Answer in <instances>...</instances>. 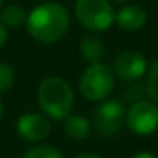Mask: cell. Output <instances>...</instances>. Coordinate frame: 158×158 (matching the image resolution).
Returning a JSON list of instances; mask_svg holds the SVG:
<instances>
[{
	"label": "cell",
	"instance_id": "cell-1",
	"mask_svg": "<svg viewBox=\"0 0 158 158\" xmlns=\"http://www.w3.org/2000/svg\"><path fill=\"white\" fill-rule=\"evenodd\" d=\"M26 27L32 39L41 44H51L66 34L70 27V12L60 2H43L27 14Z\"/></svg>",
	"mask_w": 158,
	"mask_h": 158
},
{
	"label": "cell",
	"instance_id": "cell-2",
	"mask_svg": "<svg viewBox=\"0 0 158 158\" xmlns=\"http://www.w3.org/2000/svg\"><path fill=\"white\" fill-rule=\"evenodd\" d=\"M73 90L66 80L60 77H48L38 89V104L44 116L61 121L70 116L73 109Z\"/></svg>",
	"mask_w": 158,
	"mask_h": 158
},
{
	"label": "cell",
	"instance_id": "cell-3",
	"mask_svg": "<svg viewBox=\"0 0 158 158\" xmlns=\"http://www.w3.org/2000/svg\"><path fill=\"white\" fill-rule=\"evenodd\" d=\"M116 85V75L112 68L100 63H92L80 77V92L87 100L100 102L107 99Z\"/></svg>",
	"mask_w": 158,
	"mask_h": 158
},
{
	"label": "cell",
	"instance_id": "cell-4",
	"mask_svg": "<svg viewBox=\"0 0 158 158\" xmlns=\"http://www.w3.org/2000/svg\"><path fill=\"white\" fill-rule=\"evenodd\" d=\"M75 15L83 27L94 32L107 31L116 19V12L109 0H77Z\"/></svg>",
	"mask_w": 158,
	"mask_h": 158
},
{
	"label": "cell",
	"instance_id": "cell-5",
	"mask_svg": "<svg viewBox=\"0 0 158 158\" xmlns=\"http://www.w3.org/2000/svg\"><path fill=\"white\" fill-rule=\"evenodd\" d=\"M127 127L138 136H150L158 129V106L151 100H138L126 112Z\"/></svg>",
	"mask_w": 158,
	"mask_h": 158
},
{
	"label": "cell",
	"instance_id": "cell-6",
	"mask_svg": "<svg viewBox=\"0 0 158 158\" xmlns=\"http://www.w3.org/2000/svg\"><path fill=\"white\" fill-rule=\"evenodd\" d=\"M126 109L124 104L117 99H104L94 110V126L102 136H110L123 126Z\"/></svg>",
	"mask_w": 158,
	"mask_h": 158
},
{
	"label": "cell",
	"instance_id": "cell-7",
	"mask_svg": "<svg viewBox=\"0 0 158 158\" xmlns=\"http://www.w3.org/2000/svg\"><path fill=\"white\" fill-rule=\"evenodd\" d=\"M148 70V61L141 53L138 51H123L116 56L114 60L112 72L117 78L123 82H136L146 73Z\"/></svg>",
	"mask_w": 158,
	"mask_h": 158
},
{
	"label": "cell",
	"instance_id": "cell-8",
	"mask_svg": "<svg viewBox=\"0 0 158 158\" xmlns=\"http://www.w3.org/2000/svg\"><path fill=\"white\" fill-rule=\"evenodd\" d=\"M51 131V124H49L48 117L38 112H29L22 114L17 121V133L22 139L36 143L44 138L49 136Z\"/></svg>",
	"mask_w": 158,
	"mask_h": 158
},
{
	"label": "cell",
	"instance_id": "cell-9",
	"mask_svg": "<svg viewBox=\"0 0 158 158\" xmlns=\"http://www.w3.org/2000/svg\"><path fill=\"white\" fill-rule=\"evenodd\" d=\"M146 10L139 5H131L126 4L116 12V19L114 22L117 24V27L121 31H126V32H136L146 24Z\"/></svg>",
	"mask_w": 158,
	"mask_h": 158
},
{
	"label": "cell",
	"instance_id": "cell-10",
	"mask_svg": "<svg viewBox=\"0 0 158 158\" xmlns=\"http://www.w3.org/2000/svg\"><path fill=\"white\" fill-rule=\"evenodd\" d=\"M80 53L90 65L100 63L104 60V55H106V46H104L102 39L97 38V36H85L80 41Z\"/></svg>",
	"mask_w": 158,
	"mask_h": 158
},
{
	"label": "cell",
	"instance_id": "cell-11",
	"mask_svg": "<svg viewBox=\"0 0 158 158\" xmlns=\"http://www.w3.org/2000/svg\"><path fill=\"white\" fill-rule=\"evenodd\" d=\"M65 133L73 139H85L90 134V123L85 116L73 114L65 117Z\"/></svg>",
	"mask_w": 158,
	"mask_h": 158
},
{
	"label": "cell",
	"instance_id": "cell-12",
	"mask_svg": "<svg viewBox=\"0 0 158 158\" xmlns=\"http://www.w3.org/2000/svg\"><path fill=\"white\" fill-rule=\"evenodd\" d=\"M26 19H27V12L17 4H10L0 10V22L4 27H21L26 24Z\"/></svg>",
	"mask_w": 158,
	"mask_h": 158
},
{
	"label": "cell",
	"instance_id": "cell-13",
	"mask_svg": "<svg viewBox=\"0 0 158 158\" xmlns=\"http://www.w3.org/2000/svg\"><path fill=\"white\" fill-rule=\"evenodd\" d=\"M146 92L151 102L158 106V60L151 63L150 70H146Z\"/></svg>",
	"mask_w": 158,
	"mask_h": 158
},
{
	"label": "cell",
	"instance_id": "cell-14",
	"mask_svg": "<svg viewBox=\"0 0 158 158\" xmlns=\"http://www.w3.org/2000/svg\"><path fill=\"white\" fill-rule=\"evenodd\" d=\"M22 158H63L56 148L49 146V144H39L31 150H27Z\"/></svg>",
	"mask_w": 158,
	"mask_h": 158
},
{
	"label": "cell",
	"instance_id": "cell-15",
	"mask_svg": "<svg viewBox=\"0 0 158 158\" xmlns=\"http://www.w3.org/2000/svg\"><path fill=\"white\" fill-rule=\"evenodd\" d=\"M15 80V72L9 63H0V94L7 92Z\"/></svg>",
	"mask_w": 158,
	"mask_h": 158
},
{
	"label": "cell",
	"instance_id": "cell-16",
	"mask_svg": "<svg viewBox=\"0 0 158 158\" xmlns=\"http://www.w3.org/2000/svg\"><path fill=\"white\" fill-rule=\"evenodd\" d=\"M7 38H9V34H7V29L2 26V22H0V49L5 46V43H7Z\"/></svg>",
	"mask_w": 158,
	"mask_h": 158
},
{
	"label": "cell",
	"instance_id": "cell-17",
	"mask_svg": "<svg viewBox=\"0 0 158 158\" xmlns=\"http://www.w3.org/2000/svg\"><path fill=\"white\" fill-rule=\"evenodd\" d=\"M131 158H156L153 153H148V151H139V153L133 155Z\"/></svg>",
	"mask_w": 158,
	"mask_h": 158
},
{
	"label": "cell",
	"instance_id": "cell-18",
	"mask_svg": "<svg viewBox=\"0 0 158 158\" xmlns=\"http://www.w3.org/2000/svg\"><path fill=\"white\" fill-rule=\"evenodd\" d=\"M77 158H102V156H100V155H95V153H82Z\"/></svg>",
	"mask_w": 158,
	"mask_h": 158
},
{
	"label": "cell",
	"instance_id": "cell-19",
	"mask_svg": "<svg viewBox=\"0 0 158 158\" xmlns=\"http://www.w3.org/2000/svg\"><path fill=\"white\" fill-rule=\"evenodd\" d=\"M114 4H119V5H126V4H129L131 0H112Z\"/></svg>",
	"mask_w": 158,
	"mask_h": 158
},
{
	"label": "cell",
	"instance_id": "cell-20",
	"mask_svg": "<svg viewBox=\"0 0 158 158\" xmlns=\"http://www.w3.org/2000/svg\"><path fill=\"white\" fill-rule=\"evenodd\" d=\"M0 117H2V102H0Z\"/></svg>",
	"mask_w": 158,
	"mask_h": 158
},
{
	"label": "cell",
	"instance_id": "cell-21",
	"mask_svg": "<svg viewBox=\"0 0 158 158\" xmlns=\"http://www.w3.org/2000/svg\"><path fill=\"white\" fill-rule=\"evenodd\" d=\"M2 4H4V0H0V9H2Z\"/></svg>",
	"mask_w": 158,
	"mask_h": 158
}]
</instances>
